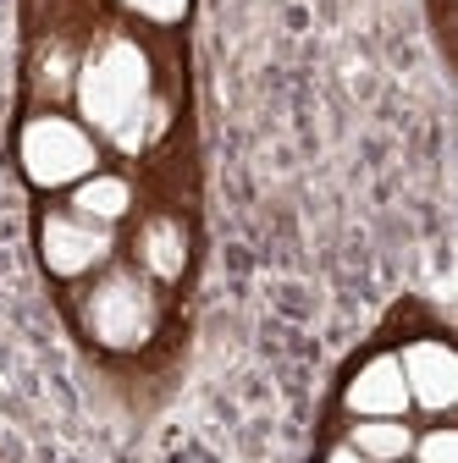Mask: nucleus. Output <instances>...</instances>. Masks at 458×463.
<instances>
[{"label": "nucleus", "instance_id": "1", "mask_svg": "<svg viewBox=\"0 0 458 463\" xmlns=\"http://www.w3.org/2000/svg\"><path fill=\"white\" fill-rule=\"evenodd\" d=\"M72 99H78V122L122 155L149 149V138L160 133V99H155V67L149 50L133 33H105L78 55V78H72Z\"/></svg>", "mask_w": 458, "mask_h": 463}, {"label": "nucleus", "instance_id": "2", "mask_svg": "<svg viewBox=\"0 0 458 463\" xmlns=\"http://www.w3.org/2000/svg\"><path fill=\"white\" fill-rule=\"evenodd\" d=\"M78 326H83V336L94 347H105V354H138V347L155 336V326H160V293H155V281L144 270H133V265L110 260L83 287Z\"/></svg>", "mask_w": 458, "mask_h": 463}, {"label": "nucleus", "instance_id": "3", "mask_svg": "<svg viewBox=\"0 0 458 463\" xmlns=\"http://www.w3.org/2000/svg\"><path fill=\"white\" fill-rule=\"evenodd\" d=\"M17 165L39 194H67V188H78L89 177V171L105 165V144L78 122V116L44 105L17 128Z\"/></svg>", "mask_w": 458, "mask_h": 463}, {"label": "nucleus", "instance_id": "4", "mask_svg": "<svg viewBox=\"0 0 458 463\" xmlns=\"http://www.w3.org/2000/svg\"><path fill=\"white\" fill-rule=\"evenodd\" d=\"M39 260L55 281H89L117 260V232L72 215L67 204H50L39 215Z\"/></svg>", "mask_w": 458, "mask_h": 463}, {"label": "nucleus", "instance_id": "5", "mask_svg": "<svg viewBox=\"0 0 458 463\" xmlns=\"http://www.w3.org/2000/svg\"><path fill=\"white\" fill-rule=\"evenodd\" d=\"M397 354V370H404V386H409V414H425V420H453L458 409V354L453 342L425 331V336H409Z\"/></svg>", "mask_w": 458, "mask_h": 463}, {"label": "nucleus", "instance_id": "6", "mask_svg": "<svg viewBox=\"0 0 458 463\" xmlns=\"http://www.w3.org/2000/svg\"><path fill=\"white\" fill-rule=\"evenodd\" d=\"M342 414L348 420H409V386H404L392 347L354 364V375L342 381Z\"/></svg>", "mask_w": 458, "mask_h": 463}, {"label": "nucleus", "instance_id": "7", "mask_svg": "<svg viewBox=\"0 0 458 463\" xmlns=\"http://www.w3.org/2000/svg\"><path fill=\"white\" fill-rule=\"evenodd\" d=\"M194 260V238H188V221L183 215H144L138 232H133V270H144L155 287H171L183 281Z\"/></svg>", "mask_w": 458, "mask_h": 463}, {"label": "nucleus", "instance_id": "8", "mask_svg": "<svg viewBox=\"0 0 458 463\" xmlns=\"http://www.w3.org/2000/svg\"><path fill=\"white\" fill-rule=\"evenodd\" d=\"M133 204H138L133 177H128V171H110V165L89 171L78 188H67V210L83 215V221H94V226H110V232L133 215Z\"/></svg>", "mask_w": 458, "mask_h": 463}, {"label": "nucleus", "instance_id": "9", "mask_svg": "<svg viewBox=\"0 0 458 463\" xmlns=\"http://www.w3.org/2000/svg\"><path fill=\"white\" fill-rule=\"evenodd\" d=\"M342 441L365 463H404L415 447V420H348Z\"/></svg>", "mask_w": 458, "mask_h": 463}, {"label": "nucleus", "instance_id": "10", "mask_svg": "<svg viewBox=\"0 0 458 463\" xmlns=\"http://www.w3.org/2000/svg\"><path fill=\"white\" fill-rule=\"evenodd\" d=\"M409 463H458V430H453V420H431L425 430H415Z\"/></svg>", "mask_w": 458, "mask_h": 463}, {"label": "nucleus", "instance_id": "11", "mask_svg": "<svg viewBox=\"0 0 458 463\" xmlns=\"http://www.w3.org/2000/svg\"><path fill=\"white\" fill-rule=\"evenodd\" d=\"M117 6H122L128 17L149 23V28H177V23L188 17V6H194V0H117Z\"/></svg>", "mask_w": 458, "mask_h": 463}, {"label": "nucleus", "instance_id": "12", "mask_svg": "<svg viewBox=\"0 0 458 463\" xmlns=\"http://www.w3.org/2000/svg\"><path fill=\"white\" fill-rule=\"evenodd\" d=\"M320 463H365V458H359V452H354L348 441H342V436H337V441L326 447V458H320Z\"/></svg>", "mask_w": 458, "mask_h": 463}, {"label": "nucleus", "instance_id": "13", "mask_svg": "<svg viewBox=\"0 0 458 463\" xmlns=\"http://www.w3.org/2000/svg\"><path fill=\"white\" fill-rule=\"evenodd\" d=\"M404 463H409V458H404Z\"/></svg>", "mask_w": 458, "mask_h": 463}]
</instances>
